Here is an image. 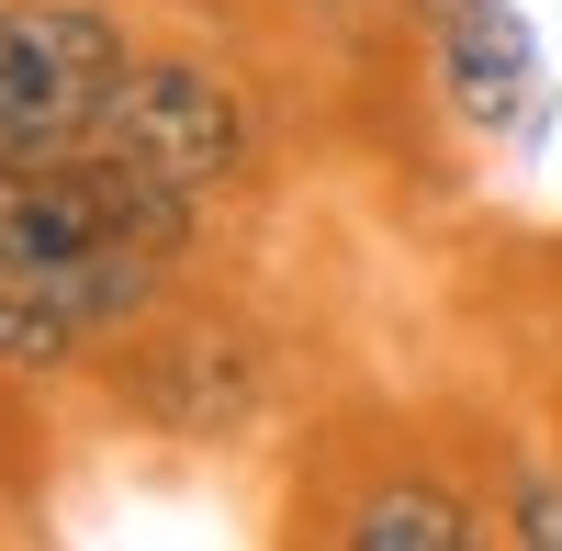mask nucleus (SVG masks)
Returning <instances> with one entry per match:
<instances>
[{"label": "nucleus", "mask_w": 562, "mask_h": 551, "mask_svg": "<svg viewBox=\"0 0 562 551\" xmlns=\"http://www.w3.org/2000/svg\"><path fill=\"white\" fill-rule=\"evenodd\" d=\"M439 57V102L461 135H495V147H540L551 135V68L518 0H416Z\"/></svg>", "instance_id": "2"}, {"label": "nucleus", "mask_w": 562, "mask_h": 551, "mask_svg": "<svg viewBox=\"0 0 562 551\" xmlns=\"http://www.w3.org/2000/svg\"><path fill=\"white\" fill-rule=\"evenodd\" d=\"M79 349H90L79 315H68V304H45L34 282H12V270H0V383H57Z\"/></svg>", "instance_id": "4"}, {"label": "nucleus", "mask_w": 562, "mask_h": 551, "mask_svg": "<svg viewBox=\"0 0 562 551\" xmlns=\"http://www.w3.org/2000/svg\"><path fill=\"white\" fill-rule=\"evenodd\" d=\"M506 540H529V551H562V462L518 473V495H506Z\"/></svg>", "instance_id": "5"}, {"label": "nucleus", "mask_w": 562, "mask_h": 551, "mask_svg": "<svg viewBox=\"0 0 562 551\" xmlns=\"http://www.w3.org/2000/svg\"><path fill=\"white\" fill-rule=\"evenodd\" d=\"M338 540H349V551H473L484 518L461 507V495H439L428 473H383V484H360V495H349Z\"/></svg>", "instance_id": "3"}, {"label": "nucleus", "mask_w": 562, "mask_h": 551, "mask_svg": "<svg viewBox=\"0 0 562 551\" xmlns=\"http://www.w3.org/2000/svg\"><path fill=\"white\" fill-rule=\"evenodd\" d=\"M90 147L158 169V180H180V192H225V180L259 158V102L214 57H158V45H147V57L113 79Z\"/></svg>", "instance_id": "1"}, {"label": "nucleus", "mask_w": 562, "mask_h": 551, "mask_svg": "<svg viewBox=\"0 0 562 551\" xmlns=\"http://www.w3.org/2000/svg\"><path fill=\"white\" fill-rule=\"evenodd\" d=\"M113 12H135V0H113Z\"/></svg>", "instance_id": "6"}]
</instances>
